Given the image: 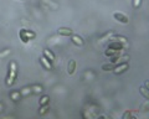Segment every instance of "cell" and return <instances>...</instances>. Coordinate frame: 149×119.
<instances>
[{"label": "cell", "instance_id": "obj_1", "mask_svg": "<svg viewBox=\"0 0 149 119\" xmlns=\"http://www.w3.org/2000/svg\"><path fill=\"white\" fill-rule=\"evenodd\" d=\"M16 73H17V66H16V62L15 61H11L10 65H9V72H8V76H6V86H13L15 83V80H16Z\"/></svg>", "mask_w": 149, "mask_h": 119}, {"label": "cell", "instance_id": "obj_2", "mask_svg": "<svg viewBox=\"0 0 149 119\" xmlns=\"http://www.w3.org/2000/svg\"><path fill=\"white\" fill-rule=\"evenodd\" d=\"M19 37H20V40L24 44H27L30 40H34L36 37V34L32 30L22 29V30H20V33H19Z\"/></svg>", "mask_w": 149, "mask_h": 119}, {"label": "cell", "instance_id": "obj_3", "mask_svg": "<svg viewBox=\"0 0 149 119\" xmlns=\"http://www.w3.org/2000/svg\"><path fill=\"white\" fill-rule=\"evenodd\" d=\"M128 67H129V63L127 61H124V62L118 63L117 66H114V68L112 71H113L116 75H122V73H124L125 71L128 70Z\"/></svg>", "mask_w": 149, "mask_h": 119}, {"label": "cell", "instance_id": "obj_4", "mask_svg": "<svg viewBox=\"0 0 149 119\" xmlns=\"http://www.w3.org/2000/svg\"><path fill=\"white\" fill-rule=\"evenodd\" d=\"M113 17L117 21H119L120 24H128V22H129V19L124 15V14H122V12H114L113 14Z\"/></svg>", "mask_w": 149, "mask_h": 119}, {"label": "cell", "instance_id": "obj_5", "mask_svg": "<svg viewBox=\"0 0 149 119\" xmlns=\"http://www.w3.org/2000/svg\"><path fill=\"white\" fill-rule=\"evenodd\" d=\"M57 34L61 36H70V37H71L73 35V31H72V29H70V27H60L57 30Z\"/></svg>", "mask_w": 149, "mask_h": 119}, {"label": "cell", "instance_id": "obj_6", "mask_svg": "<svg viewBox=\"0 0 149 119\" xmlns=\"http://www.w3.org/2000/svg\"><path fill=\"white\" fill-rule=\"evenodd\" d=\"M71 41H72V44L76 45V46H83V45H85V40H83L80 35H72Z\"/></svg>", "mask_w": 149, "mask_h": 119}, {"label": "cell", "instance_id": "obj_7", "mask_svg": "<svg viewBox=\"0 0 149 119\" xmlns=\"http://www.w3.org/2000/svg\"><path fill=\"white\" fill-rule=\"evenodd\" d=\"M76 66H77V63L74 59H71V61L68 62V65H67V73L70 76H72L74 72H76Z\"/></svg>", "mask_w": 149, "mask_h": 119}, {"label": "cell", "instance_id": "obj_8", "mask_svg": "<svg viewBox=\"0 0 149 119\" xmlns=\"http://www.w3.org/2000/svg\"><path fill=\"white\" fill-rule=\"evenodd\" d=\"M122 52H123V50H111V48H108L104 53H106V56H109V57H117V56H120Z\"/></svg>", "mask_w": 149, "mask_h": 119}, {"label": "cell", "instance_id": "obj_9", "mask_svg": "<svg viewBox=\"0 0 149 119\" xmlns=\"http://www.w3.org/2000/svg\"><path fill=\"white\" fill-rule=\"evenodd\" d=\"M40 63L44 66L45 70H52V65H51V62L45 56H41L40 57Z\"/></svg>", "mask_w": 149, "mask_h": 119}, {"label": "cell", "instance_id": "obj_10", "mask_svg": "<svg viewBox=\"0 0 149 119\" xmlns=\"http://www.w3.org/2000/svg\"><path fill=\"white\" fill-rule=\"evenodd\" d=\"M124 45L122 42H118V41H112V42L108 45V48L111 50H123Z\"/></svg>", "mask_w": 149, "mask_h": 119}, {"label": "cell", "instance_id": "obj_11", "mask_svg": "<svg viewBox=\"0 0 149 119\" xmlns=\"http://www.w3.org/2000/svg\"><path fill=\"white\" fill-rule=\"evenodd\" d=\"M22 97H21V93L20 91H13V92H10V99L14 100V102H19Z\"/></svg>", "mask_w": 149, "mask_h": 119}, {"label": "cell", "instance_id": "obj_12", "mask_svg": "<svg viewBox=\"0 0 149 119\" xmlns=\"http://www.w3.org/2000/svg\"><path fill=\"white\" fill-rule=\"evenodd\" d=\"M20 93H21V97L22 98H26V97H29L30 94H32V91H31V87H24L22 89H20Z\"/></svg>", "mask_w": 149, "mask_h": 119}, {"label": "cell", "instance_id": "obj_13", "mask_svg": "<svg viewBox=\"0 0 149 119\" xmlns=\"http://www.w3.org/2000/svg\"><path fill=\"white\" fill-rule=\"evenodd\" d=\"M44 56L49 59L50 62H52V61H55V55H54V52L52 51H50V50H44Z\"/></svg>", "mask_w": 149, "mask_h": 119}, {"label": "cell", "instance_id": "obj_14", "mask_svg": "<svg viewBox=\"0 0 149 119\" xmlns=\"http://www.w3.org/2000/svg\"><path fill=\"white\" fill-rule=\"evenodd\" d=\"M139 92L142 93V95L146 99H148L149 98V91H148V87H146V86H141L139 87Z\"/></svg>", "mask_w": 149, "mask_h": 119}, {"label": "cell", "instance_id": "obj_15", "mask_svg": "<svg viewBox=\"0 0 149 119\" xmlns=\"http://www.w3.org/2000/svg\"><path fill=\"white\" fill-rule=\"evenodd\" d=\"M31 91H32V93H41L44 91L42 88V86L41 84H31Z\"/></svg>", "mask_w": 149, "mask_h": 119}, {"label": "cell", "instance_id": "obj_16", "mask_svg": "<svg viewBox=\"0 0 149 119\" xmlns=\"http://www.w3.org/2000/svg\"><path fill=\"white\" fill-rule=\"evenodd\" d=\"M109 40H112V41H118V42H122V44L127 42V37H125V36H112Z\"/></svg>", "mask_w": 149, "mask_h": 119}, {"label": "cell", "instance_id": "obj_17", "mask_svg": "<svg viewBox=\"0 0 149 119\" xmlns=\"http://www.w3.org/2000/svg\"><path fill=\"white\" fill-rule=\"evenodd\" d=\"M114 68V63H104V65H102V71L104 72H108V71H112Z\"/></svg>", "mask_w": 149, "mask_h": 119}, {"label": "cell", "instance_id": "obj_18", "mask_svg": "<svg viewBox=\"0 0 149 119\" xmlns=\"http://www.w3.org/2000/svg\"><path fill=\"white\" fill-rule=\"evenodd\" d=\"M49 103H50V97H49V95H42V97L40 98V100H39L40 107L45 106V104H49Z\"/></svg>", "mask_w": 149, "mask_h": 119}, {"label": "cell", "instance_id": "obj_19", "mask_svg": "<svg viewBox=\"0 0 149 119\" xmlns=\"http://www.w3.org/2000/svg\"><path fill=\"white\" fill-rule=\"evenodd\" d=\"M49 109H50L49 104H45V106H41V109L39 111V114H40V116H45V114L49 112Z\"/></svg>", "mask_w": 149, "mask_h": 119}, {"label": "cell", "instance_id": "obj_20", "mask_svg": "<svg viewBox=\"0 0 149 119\" xmlns=\"http://www.w3.org/2000/svg\"><path fill=\"white\" fill-rule=\"evenodd\" d=\"M112 36H113V33H112V31H109V33L108 34H106L104 36H102V37L100 39L101 41H106V40H108V39H111L112 37Z\"/></svg>", "mask_w": 149, "mask_h": 119}, {"label": "cell", "instance_id": "obj_21", "mask_svg": "<svg viewBox=\"0 0 149 119\" xmlns=\"http://www.w3.org/2000/svg\"><path fill=\"white\" fill-rule=\"evenodd\" d=\"M10 52H11V51H10V50H9V48L4 50V51H1V52H0V58H4V57H6V56H8V55L10 53Z\"/></svg>", "mask_w": 149, "mask_h": 119}, {"label": "cell", "instance_id": "obj_22", "mask_svg": "<svg viewBox=\"0 0 149 119\" xmlns=\"http://www.w3.org/2000/svg\"><path fill=\"white\" fill-rule=\"evenodd\" d=\"M141 5H142V0H133V8L134 9H138Z\"/></svg>", "mask_w": 149, "mask_h": 119}, {"label": "cell", "instance_id": "obj_23", "mask_svg": "<svg viewBox=\"0 0 149 119\" xmlns=\"http://www.w3.org/2000/svg\"><path fill=\"white\" fill-rule=\"evenodd\" d=\"M142 111H144V112H147V111H148V100L142 106Z\"/></svg>", "mask_w": 149, "mask_h": 119}, {"label": "cell", "instance_id": "obj_24", "mask_svg": "<svg viewBox=\"0 0 149 119\" xmlns=\"http://www.w3.org/2000/svg\"><path fill=\"white\" fill-rule=\"evenodd\" d=\"M4 111V106H3V104L1 103H0V113H1Z\"/></svg>", "mask_w": 149, "mask_h": 119}, {"label": "cell", "instance_id": "obj_25", "mask_svg": "<svg viewBox=\"0 0 149 119\" xmlns=\"http://www.w3.org/2000/svg\"><path fill=\"white\" fill-rule=\"evenodd\" d=\"M21 1H24V0H21Z\"/></svg>", "mask_w": 149, "mask_h": 119}]
</instances>
